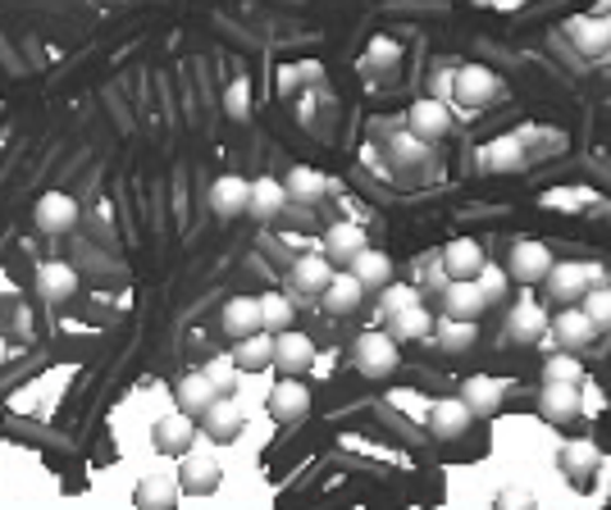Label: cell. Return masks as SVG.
I'll use <instances>...</instances> for the list:
<instances>
[{"label": "cell", "instance_id": "1", "mask_svg": "<svg viewBox=\"0 0 611 510\" xmlns=\"http://www.w3.org/2000/svg\"><path fill=\"white\" fill-rule=\"evenodd\" d=\"M351 355H356V369H361L366 378H384L402 361V355H397V338L393 333H379V328H370V333L356 338Z\"/></svg>", "mask_w": 611, "mask_h": 510}, {"label": "cell", "instance_id": "2", "mask_svg": "<svg viewBox=\"0 0 611 510\" xmlns=\"http://www.w3.org/2000/svg\"><path fill=\"white\" fill-rule=\"evenodd\" d=\"M548 269H552V251H548V242H534V238H525V242H516L512 246V260H506V274L516 278V283H543L548 278Z\"/></svg>", "mask_w": 611, "mask_h": 510}, {"label": "cell", "instance_id": "3", "mask_svg": "<svg viewBox=\"0 0 611 510\" xmlns=\"http://www.w3.org/2000/svg\"><path fill=\"white\" fill-rule=\"evenodd\" d=\"M306 411H311V388H306L297 374L278 378L274 388H269V415H274L278 424H297Z\"/></svg>", "mask_w": 611, "mask_h": 510}, {"label": "cell", "instance_id": "4", "mask_svg": "<svg viewBox=\"0 0 611 510\" xmlns=\"http://www.w3.org/2000/svg\"><path fill=\"white\" fill-rule=\"evenodd\" d=\"M406 123H411V133H420L424 142H439L443 133H452V106L443 96H420L411 114H406Z\"/></svg>", "mask_w": 611, "mask_h": 510}, {"label": "cell", "instance_id": "5", "mask_svg": "<svg viewBox=\"0 0 611 510\" xmlns=\"http://www.w3.org/2000/svg\"><path fill=\"white\" fill-rule=\"evenodd\" d=\"M539 411L552 424H571L579 415V382H571V378H543Z\"/></svg>", "mask_w": 611, "mask_h": 510}, {"label": "cell", "instance_id": "6", "mask_svg": "<svg viewBox=\"0 0 611 510\" xmlns=\"http://www.w3.org/2000/svg\"><path fill=\"white\" fill-rule=\"evenodd\" d=\"M452 96L462 100V106H489V100L498 96V78H493V69H483V64H466V69H456V73H452Z\"/></svg>", "mask_w": 611, "mask_h": 510}, {"label": "cell", "instance_id": "7", "mask_svg": "<svg viewBox=\"0 0 611 510\" xmlns=\"http://www.w3.org/2000/svg\"><path fill=\"white\" fill-rule=\"evenodd\" d=\"M548 328H552L556 347H566V351H579V347H589L598 338V324L589 319V311H584V305H566V311L556 315Z\"/></svg>", "mask_w": 611, "mask_h": 510}, {"label": "cell", "instance_id": "8", "mask_svg": "<svg viewBox=\"0 0 611 510\" xmlns=\"http://www.w3.org/2000/svg\"><path fill=\"white\" fill-rule=\"evenodd\" d=\"M506 333H512L516 342H539L548 333V311H543V301L539 296H520L512 305V315H506Z\"/></svg>", "mask_w": 611, "mask_h": 510}, {"label": "cell", "instance_id": "9", "mask_svg": "<svg viewBox=\"0 0 611 510\" xmlns=\"http://www.w3.org/2000/svg\"><path fill=\"white\" fill-rule=\"evenodd\" d=\"M37 228H41V233H69V228L73 223H79V201H73L69 192H46L41 201H37Z\"/></svg>", "mask_w": 611, "mask_h": 510}, {"label": "cell", "instance_id": "10", "mask_svg": "<svg viewBox=\"0 0 611 510\" xmlns=\"http://www.w3.org/2000/svg\"><path fill=\"white\" fill-rule=\"evenodd\" d=\"M274 365L284 374H301L315 365V342L306 333H292V328H284V333H274Z\"/></svg>", "mask_w": 611, "mask_h": 510}, {"label": "cell", "instance_id": "11", "mask_svg": "<svg viewBox=\"0 0 611 510\" xmlns=\"http://www.w3.org/2000/svg\"><path fill=\"white\" fill-rule=\"evenodd\" d=\"M475 424V411L462 401V397H447V401H434L429 405V428L439 433V438H462V433Z\"/></svg>", "mask_w": 611, "mask_h": 510}, {"label": "cell", "instance_id": "12", "mask_svg": "<svg viewBox=\"0 0 611 510\" xmlns=\"http://www.w3.org/2000/svg\"><path fill=\"white\" fill-rule=\"evenodd\" d=\"M543 283H548V296H556V301H579L589 292V269L579 260H552Z\"/></svg>", "mask_w": 611, "mask_h": 510}, {"label": "cell", "instance_id": "13", "mask_svg": "<svg viewBox=\"0 0 611 510\" xmlns=\"http://www.w3.org/2000/svg\"><path fill=\"white\" fill-rule=\"evenodd\" d=\"M443 301H447V315H456V319H479L493 305L489 296H483V288L475 283V278H452Z\"/></svg>", "mask_w": 611, "mask_h": 510}, {"label": "cell", "instance_id": "14", "mask_svg": "<svg viewBox=\"0 0 611 510\" xmlns=\"http://www.w3.org/2000/svg\"><path fill=\"white\" fill-rule=\"evenodd\" d=\"M247 206H251V183H247V178H238V173L215 178V187H211V210H215V215L233 219V215H242Z\"/></svg>", "mask_w": 611, "mask_h": 510}, {"label": "cell", "instance_id": "15", "mask_svg": "<svg viewBox=\"0 0 611 510\" xmlns=\"http://www.w3.org/2000/svg\"><path fill=\"white\" fill-rule=\"evenodd\" d=\"M192 442H196V428H192V415L183 411V405H178V411H169V415H160V424H156V447L160 451L183 456Z\"/></svg>", "mask_w": 611, "mask_h": 510}, {"label": "cell", "instance_id": "16", "mask_svg": "<svg viewBox=\"0 0 611 510\" xmlns=\"http://www.w3.org/2000/svg\"><path fill=\"white\" fill-rule=\"evenodd\" d=\"M320 296H324V311H328V315H351L356 305H361V296H366V283L347 269V274H334V278H328V288H324Z\"/></svg>", "mask_w": 611, "mask_h": 510}, {"label": "cell", "instance_id": "17", "mask_svg": "<svg viewBox=\"0 0 611 510\" xmlns=\"http://www.w3.org/2000/svg\"><path fill=\"white\" fill-rule=\"evenodd\" d=\"M479 165L489 173H512V169L525 165V142L516 133H502V137H493L489 146L479 150Z\"/></svg>", "mask_w": 611, "mask_h": 510}, {"label": "cell", "instance_id": "18", "mask_svg": "<svg viewBox=\"0 0 611 510\" xmlns=\"http://www.w3.org/2000/svg\"><path fill=\"white\" fill-rule=\"evenodd\" d=\"M219 397V388L211 382L206 369H188L183 378H178V405H183L188 415H206V405Z\"/></svg>", "mask_w": 611, "mask_h": 510}, {"label": "cell", "instance_id": "19", "mask_svg": "<svg viewBox=\"0 0 611 510\" xmlns=\"http://www.w3.org/2000/svg\"><path fill=\"white\" fill-rule=\"evenodd\" d=\"M178 478H183L188 488H201V493L215 488V483H219V461H215V451L192 442V447L183 451V474H178Z\"/></svg>", "mask_w": 611, "mask_h": 510}, {"label": "cell", "instance_id": "20", "mask_svg": "<svg viewBox=\"0 0 611 510\" xmlns=\"http://www.w3.org/2000/svg\"><path fill=\"white\" fill-rule=\"evenodd\" d=\"M328 278H334V260L328 255H301V260H292V288L306 296H320L328 288Z\"/></svg>", "mask_w": 611, "mask_h": 510}, {"label": "cell", "instance_id": "21", "mask_svg": "<svg viewBox=\"0 0 611 510\" xmlns=\"http://www.w3.org/2000/svg\"><path fill=\"white\" fill-rule=\"evenodd\" d=\"M37 292L46 301H69L73 292H79V274H73V265H64V260H46V265H37Z\"/></svg>", "mask_w": 611, "mask_h": 510}, {"label": "cell", "instance_id": "22", "mask_svg": "<svg viewBox=\"0 0 611 510\" xmlns=\"http://www.w3.org/2000/svg\"><path fill=\"white\" fill-rule=\"evenodd\" d=\"M233 361L247 369H269L274 361V333L269 328H256V333H247V338H233Z\"/></svg>", "mask_w": 611, "mask_h": 510}, {"label": "cell", "instance_id": "23", "mask_svg": "<svg viewBox=\"0 0 611 510\" xmlns=\"http://www.w3.org/2000/svg\"><path fill=\"white\" fill-rule=\"evenodd\" d=\"M361 246H370L361 223H351V219L328 223V233H324V255H328V260H347L351 265V255L361 251Z\"/></svg>", "mask_w": 611, "mask_h": 510}, {"label": "cell", "instance_id": "24", "mask_svg": "<svg viewBox=\"0 0 611 510\" xmlns=\"http://www.w3.org/2000/svg\"><path fill=\"white\" fill-rule=\"evenodd\" d=\"M224 333H233V338H247V333H256L261 328V296H233L224 305Z\"/></svg>", "mask_w": 611, "mask_h": 510}, {"label": "cell", "instance_id": "25", "mask_svg": "<svg viewBox=\"0 0 611 510\" xmlns=\"http://www.w3.org/2000/svg\"><path fill=\"white\" fill-rule=\"evenodd\" d=\"M502 397H506V382H502V378H489V374H475V378H466V388H462V401L470 405L475 415H489V411H498V405H502Z\"/></svg>", "mask_w": 611, "mask_h": 510}, {"label": "cell", "instance_id": "26", "mask_svg": "<svg viewBox=\"0 0 611 510\" xmlns=\"http://www.w3.org/2000/svg\"><path fill=\"white\" fill-rule=\"evenodd\" d=\"M483 260H489V255H483V246L475 238H452L447 251H443V265H447L452 278H475Z\"/></svg>", "mask_w": 611, "mask_h": 510}, {"label": "cell", "instance_id": "27", "mask_svg": "<svg viewBox=\"0 0 611 510\" xmlns=\"http://www.w3.org/2000/svg\"><path fill=\"white\" fill-rule=\"evenodd\" d=\"M351 274L361 278L366 288H388L393 283V260L384 251H374V246H361L351 255Z\"/></svg>", "mask_w": 611, "mask_h": 510}, {"label": "cell", "instance_id": "28", "mask_svg": "<svg viewBox=\"0 0 611 510\" xmlns=\"http://www.w3.org/2000/svg\"><path fill=\"white\" fill-rule=\"evenodd\" d=\"M571 37L579 46V56H607L611 50V19H575Z\"/></svg>", "mask_w": 611, "mask_h": 510}, {"label": "cell", "instance_id": "29", "mask_svg": "<svg viewBox=\"0 0 611 510\" xmlns=\"http://www.w3.org/2000/svg\"><path fill=\"white\" fill-rule=\"evenodd\" d=\"M288 206V187L278 183V178H256V183H251V215L256 219H274L278 210Z\"/></svg>", "mask_w": 611, "mask_h": 510}, {"label": "cell", "instance_id": "30", "mask_svg": "<svg viewBox=\"0 0 611 510\" xmlns=\"http://www.w3.org/2000/svg\"><path fill=\"white\" fill-rule=\"evenodd\" d=\"M206 428L215 433V438H233V433L242 428V405L233 401V392H219L206 405Z\"/></svg>", "mask_w": 611, "mask_h": 510}, {"label": "cell", "instance_id": "31", "mask_svg": "<svg viewBox=\"0 0 611 510\" xmlns=\"http://www.w3.org/2000/svg\"><path fill=\"white\" fill-rule=\"evenodd\" d=\"M393 338H434V315H429L424 311V301H411V305H406V311H397L393 319Z\"/></svg>", "mask_w": 611, "mask_h": 510}, {"label": "cell", "instance_id": "32", "mask_svg": "<svg viewBox=\"0 0 611 510\" xmlns=\"http://www.w3.org/2000/svg\"><path fill=\"white\" fill-rule=\"evenodd\" d=\"M434 333H439L443 351H452V355H462V351H470V347L479 342V328H475V319H456V315L439 319V324H434Z\"/></svg>", "mask_w": 611, "mask_h": 510}, {"label": "cell", "instance_id": "33", "mask_svg": "<svg viewBox=\"0 0 611 510\" xmlns=\"http://www.w3.org/2000/svg\"><path fill=\"white\" fill-rule=\"evenodd\" d=\"M284 187H288V201H320L328 192V178L320 169H306L297 165L288 178H284Z\"/></svg>", "mask_w": 611, "mask_h": 510}, {"label": "cell", "instance_id": "34", "mask_svg": "<svg viewBox=\"0 0 611 510\" xmlns=\"http://www.w3.org/2000/svg\"><path fill=\"white\" fill-rule=\"evenodd\" d=\"M292 301L284 292H265L261 296V328H269V333H284V328H292Z\"/></svg>", "mask_w": 611, "mask_h": 510}, {"label": "cell", "instance_id": "35", "mask_svg": "<svg viewBox=\"0 0 611 510\" xmlns=\"http://www.w3.org/2000/svg\"><path fill=\"white\" fill-rule=\"evenodd\" d=\"M475 283L483 288V296H489V301H502V296H506V283H512V274H506V265L483 260L479 274H475Z\"/></svg>", "mask_w": 611, "mask_h": 510}, {"label": "cell", "instance_id": "36", "mask_svg": "<svg viewBox=\"0 0 611 510\" xmlns=\"http://www.w3.org/2000/svg\"><path fill=\"white\" fill-rule=\"evenodd\" d=\"M211 382L219 392H238V378H242V365L233 361V355H211V365H206Z\"/></svg>", "mask_w": 611, "mask_h": 510}, {"label": "cell", "instance_id": "37", "mask_svg": "<svg viewBox=\"0 0 611 510\" xmlns=\"http://www.w3.org/2000/svg\"><path fill=\"white\" fill-rule=\"evenodd\" d=\"M562 465L571 470V474H589V470H598V447L594 442H571L566 451H562Z\"/></svg>", "mask_w": 611, "mask_h": 510}, {"label": "cell", "instance_id": "38", "mask_svg": "<svg viewBox=\"0 0 611 510\" xmlns=\"http://www.w3.org/2000/svg\"><path fill=\"white\" fill-rule=\"evenodd\" d=\"M579 305L589 311V319L598 324V328H611V288L602 283V288H589L579 296Z\"/></svg>", "mask_w": 611, "mask_h": 510}, {"label": "cell", "instance_id": "39", "mask_svg": "<svg viewBox=\"0 0 611 510\" xmlns=\"http://www.w3.org/2000/svg\"><path fill=\"white\" fill-rule=\"evenodd\" d=\"M388 401L397 405L402 415H411V420H424V424H429V405H434V401H429L424 392H411V388H397V392H393Z\"/></svg>", "mask_w": 611, "mask_h": 510}, {"label": "cell", "instance_id": "40", "mask_svg": "<svg viewBox=\"0 0 611 510\" xmlns=\"http://www.w3.org/2000/svg\"><path fill=\"white\" fill-rule=\"evenodd\" d=\"M543 378H571V382H579L584 378V365L575 361V355L562 347L556 355H548V365H543Z\"/></svg>", "mask_w": 611, "mask_h": 510}, {"label": "cell", "instance_id": "41", "mask_svg": "<svg viewBox=\"0 0 611 510\" xmlns=\"http://www.w3.org/2000/svg\"><path fill=\"white\" fill-rule=\"evenodd\" d=\"M397 60H402V46H397L393 37H374L370 50H366V64H370V69H374V64L388 69V64H397Z\"/></svg>", "mask_w": 611, "mask_h": 510}, {"label": "cell", "instance_id": "42", "mask_svg": "<svg viewBox=\"0 0 611 510\" xmlns=\"http://www.w3.org/2000/svg\"><path fill=\"white\" fill-rule=\"evenodd\" d=\"M393 150H397L402 165H424V156H429V146H424L420 133H402V137L393 142Z\"/></svg>", "mask_w": 611, "mask_h": 510}, {"label": "cell", "instance_id": "43", "mask_svg": "<svg viewBox=\"0 0 611 510\" xmlns=\"http://www.w3.org/2000/svg\"><path fill=\"white\" fill-rule=\"evenodd\" d=\"M379 292H384V315H388V319H393L397 311H406L411 301H420L416 288H402V283H388V288H379Z\"/></svg>", "mask_w": 611, "mask_h": 510}, {"label": "cell", "instance_id": "44", "mask_svg": "<svg viewBox=\"0 0 611 510\" xmlns=\"http://www.w3.org/2000/svg\"><path fill=\"white\" fill-rule=\"evenodd\" d=\"M543 206H548V210H579V206H584V192H575V187L543 192Z\"/></svg>", "mask_w": 611, "mask_h": 510}, {"label": "cell", "instance_id": "45", "mask_svg": "<svg viewBox=\"0 0 611 510\" xmlns=\"http://www.w3.org/2000/svg\"><path fill=\"white\" fill-rule=\"evenodd\" d=\"M247 106H251V87H247V78H233V87H228V110H233V119H247Z\"/></svg>", "mask_w": 611, "mask_h": 510}, {"label": "cell", "instance_id": "46", "mask_svg": "<svg viewBox=\"0 0 611 510\" xmlns=\"http://www.w3.org/2000/svg\"><path fill=\"white\" fill-rule=\"evenodd\" d=\"M579 415H602V392L598 388H579Z\"/></svg>", "mask_w": 611, "mask_h": 510}, {"label": "cell", "instance_id": "47", "mask_svg": "<svg viewBox=\"0 0 611 510\" xmlns=\"http://www.w3.org/2000/svg\"><path fill=\"white\" fill-rule=\"evenodd\" d=\"M584 269H589V288H602L607 283V269L602 265H584Z\"/></svg>", "mask_w": 611, "mask_h": 510}, {"label": "cell", "instance_id": "48", "mask_svg": "<svg viewBox=\"0 0 611 510\" xmlns=\"http://www.w3.org/2000/svg\"><path fill=\"white\" fill-rule=\"evenodd\" d=\"M479 5H493V10H516V5H525V0H479Z\"/></svg>", "mask_w": 611, "mask_h": 510}, {"label": "cell", "instance_id": "49", "mask_svg": "<svg viewBox=\"0 0 611 510\" xmlns=\"http://www.w3.org/2000/svg\"><path fill=\"white\" fill-rule=\"evenodd\" d=\"M0 361H5V342H0Z\"/></svg>", "mask_w": 611, "mask_h": 510}]
</instances>
